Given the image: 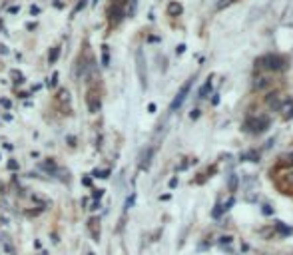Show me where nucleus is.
<instances>
[{
  "mask_svg": "<svg viewBox=\"0 0 293 255\" xmlns=\"http://www.w3.org/2000/svg\"><path fill=\"white\" fill-rule=\"evenodd\" d=\"M212 80H214V78L210 76V78L206 80V84H204V88H200V98H208V94L212 92Z\"/></svg>",
  "mask_w": 293,
  "mask_h": 255,
  "instance_id": "nucleus-8",
  "label": "nucleus"
},
{
  "mask_svg": "<svg viewBox=\"0 0 293 255\" xmlns=\"http://www.w3.org/2000/svg\"><path fill=\"white\" fill-rule=\"evenodd\" d=\"M56 80H58V74H54V76H52V80H48V84L54 86V84H56Z\"/></svg>",
  "mask_w": 293,
  "mask_h": 255,
  "instance_id": "nucleus-13",
  "label": "nucleus"
},
{
  "mask_svg": "<svg viewBox=\"0 0 293 255\" xmlns=\"http://www.w3.org/2000/svg\"><path fill=\"white\" fill-rule=\"evenodd\" d=\"M183 50H185V44H180V46H178V54H182Z\"/></svg>",
  "mask_w": 293,
  "mask_h": 255,
  "instance_id": "nucleus-14",
  "label": "nucleus"
},
{
  "mask_svg": "<svg viewBox=\"0 0 293 255\" xmlns=\"http://www.w3.org/2000/svg\"><path fill=\"white\" fill-rule=\"evenodd\" d=\"M277 110L281 112V116L285 120H291L293 118V100H281V104H279Z\"/></svg>",
  "mask_w": 293,
  "mask_h": 255,
  "instance_id": "nucleus-4",
  "label": "nucleus"
},
{
  "mask_svg": "<svg viewBox=\"0 0 293 255\" xmlns=\"http://www.w3.org/2000/svg\"><path fill=\"white\" fill-rule=\"evenodd\" d=\"M104 66H108V46H104Z\"/></svg>",
  "mask_w": 293,
  "mask_h": 255,
  "instance_id": "nucleus-12",
  "label": "nucleus"
},
{
  "mask_svg": "<svg viewBox=\"0 0 293 255\" xmlns=\"http://www.w3.org/2000/svg\"><path fill=\"white\" fill-rule=\"evenodd\" d=\"M231 2H233V0H218V2H216V8H218V10H223V8L229 6Z\"/></svg>",
  "mask_w": 293,
  "mask_h": 255,
  "instance_id": "nucleus-10",
  "label": "nucleus"
},
{
  "mask_svg": "<svg viewBox=\"0 0 293 255\" xmlns=\"http://www.w3.org/2000/svg\"><path fill=\"white\" fill-rule=\"evenodd\" d=\"M267 86V78H263V76H256V80H254V88L256 90H261V88H265Z\"/></svg>",
  "mask_w": 293,
  "mask_h": 255,
  "instance_id": "nucleus-9",
  "label": "nucleus"
},
{
  "mask_svg": "<svg viewBox=\"0 0 293 255\" xmlns=\"http://www.w3.org/2000/svg\"><path fill=\"white\" fill-rule=\"evenodd\" d=\"M261 62H263L261 66H263L265 70H271V72H279V70H285V68H287L285 58L279 56V54H267V56H263Z\"/></svg>",
  "mask_w": 293,
  "mask_h": 255,
  "instance_id": "nucleus-2",
  "label": "nucleus"
},
{
  "mask_svg": "<svg viewBox=\"0 0 293 255\" xmlns=\"http://www.w3.org/2000/svg\"><path fill=\"white\" fill-rule=\"evenodd\" d=\"M267 128H269V118L267 116H252L246 122V132H252V134H261Z\"/></svg>",
  "mask_w": 293,
  "mask_h": 255,
  "instance_id": "nucleus-1",
  "label": "nucleus"
},
{
  "mask_svg": "<svg viewBox=\"0 0 293 255\" xmlns=\"http://www.w3.org/2000/svg\"><path fill=\"white\" fill-rule=\"evenodd\" d=\"M289 162H291V164H293V151H291V156H289Z\"/></svg>",
  "mask_w": 293,
  "mask_h": 255,
  "instance_id": "nucleus-15",
  "label": "nucleus"
},
{
  "mask_svg": "<svg viewBox=\"0 0 293 255\" xmlns=\"http://www.w3.org/2000/svg\"><path fill=\"white\" fill-rule=\"evenodd\" d=\"M191 84H193V80H187V82H185V84H183V86L180 88L178 96L174 98L172 106H170V110H172V112H176V110H178V108H180V106L183 104V100H185V98H187V94H189V88H191Z\"/></svg>",
  "mask_w": 293,
  "mask_h": 255,
  "instance_id": "nucleus-3",
  "label": "nucleus"
},
{
  "mask_svg": "<svg viewBox=\"0 0 293 255\" xmlns=\"http://www.w3.org/2000/svg\"><path fill=\"white\" fill-rule=\"evenodd\" d=\"M88 255H94V253H92V251H88Z\"/></svg>",
  "mask_w": 293,
  "mask_h": 255,
  "instance_id": "nucleus-16",
  "label": "nucleus"
},
{
  "mask_svg": "<svg viewBox=\"0 0 293 255\" xmlns=\"http://www.w3.org/2000/svg\"><path fill=\"white\" fill-rule=\"evenodd\" d=\"M138 70H140L142 86H146V80H148V76H146V60H144V52H142V50H138Z\"/></svg>",
  "mask_w": 293,
  "mask_h": 255,
  "instance_id": "nucleus-5",
  "label": "nucleus"
},
{
  "mask_svg": "<svg viewBox=\"0 0 293 255\" xmlns=\"http://www.w3.org/2000/svg\"><path fill=\"white\" fill-rule=\"evenodd\" d=\"M96 219H90L88 221V229H90V233H92V237H94V241H98V239H100V225H98L96 227Z\"/></svg>",
  "mask_w": 293,
  "mask_h": 255,
  "instance_id": "nucleus-7",
  "label": "nucleus"
},
{
  "mask_svg": "<svg viewBox=\"0 0 293 255\" xmlns=\"http://www.w3.org/2000/svg\"><path fill=\"white\" fill-rule=\"evenodd\" d=\"M182 12H183V6L180 2H170L168 4V14L170 16H182Z\"/></svg>",
  "mask_w": 293,
  "mask_h": 255,
  "instance_id": "nucleus-6",
  "label": "nucleus"
},
{
  "mask_svg": "<svg viewBox=\"0 0 293 255\" xmlns=\"http://www.w3.org/2000/svg\"><path fill=\"white\" fill-rule=\"evenodd\" d=\"M58 54H60V48H54V50H52V54L48 56V62L54 64V62H56V58H58Z\"/></svg>",
  "mask_w": 293,
  "mask_h": 255,
  "instance_id": "nucleus-11",
  "label": "nucleus"
}]
</instances>
